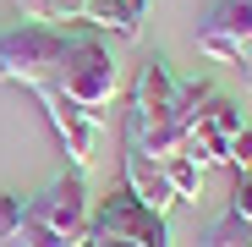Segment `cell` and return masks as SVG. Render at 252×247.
Listing matches in <instances>:
<instances>
[{"mask_svg": "<svg viewBox=\"0 0 252 247\" xmlns=\"http://www.w3.org/2000/svg\"><path fill=\"white\" fill-rule=\"evenodd\" d=\"M94 192H88V176H55L38 198L22 203V220L17 231L6 236L11 247H82L88 242V225H94Z\"/></svg>", "mask_w": 252, "mask_h": 247, "instance_id": "obj_1", "label": "cell"}, {"mask_svg": "<svg viewBox=\"0 0 252 247\" xmlns=\"http://www.w3.org/2000/svg\"><path fill=\"white\" fill-rule=\"evenodd\" d=\"M176 82L170 66L159 55L137 66V82H132V105H126V143L132 154H148V159H170L181 154V121H176Z\"/></svg>", "mask_w": 252, "mask_h": 247, "instance_id": "obj_2", "label": "cell"}, {"mask_svg": "<svg viewBox=\"0 0 252 247\" xmlns=\"http://www.w3.org/2000/svg\"><path fill=\"white\" fill-rule=\"evenodd\" d=\"M55 94H66L71 105L104 115L121 94V61L110 50V33L88 28V22H71L66 28V55H61V77H55Z\"/></svg>", "mask_w": 252, "mask_h": 247, "instance_id": "obj_3", "label": "cell"}, {"mask_svg": "<svg viewBox=\"0 0 252 247\" xmlns=\"http://www.w3.org/2000/svg\"><path fill=\"white\" fill-rule=\"evenodd\" d=\"M61 55H66V28H44V22H22L0 33V82L17 88H55L61 77Z\"/></svg>", "mask_w": 252, "mask_h": 247, "instance_id": "obj_4", "label": "cell"}, {"mask_svg": "<svg viewBox=\"0 0 252 247\" xmlns=\"http://www.w3.org/2000/svg\"><path fill=\"white\" fill-rule=\"evenodd\" d=\"M82 247H176V236H170L164 214H154L126 187H115L110 198L94 203V225H88Z\"/></svg>", "mask_w": 252, "mask_h": 247, "instance_id": "obj_5", "label": "cell"}, {"mask_svg": "<svg viewBox=\"0 0 252 247\" xmlns=\"http://www.w3.org/2000/svg\"><path fill=\"white\" fill-rule=\"evenodd\" d=\"M197 50L208 61H225L252 88V0H214L197 22Z\"/></svg>", "mask_w": 252, "mask_h": 247, "instance_id": "obj_6", "label": "cell"}, {"mask_svg": "<svg viewBox=\"0 0 252 247\" xmlns=\"http://www.w3.org/2000/svg\"><path fill=\"white\" fill-rule=\"evenodd\" d=\"M252 127V121L241 115V105L236 99H225V94H208V105L187 121V127H181V148L203 165V171H208V165H225L230 159V143L241 138Z\"/></svg>", "mask_w": 252, "mask_h": 247, "instance_id": "obj_7", "label": "cell"}, {"mask_svg": "<svg viewBox=\"0 0 252 247\" xmlns=\"http://www.w3.org/2000/svg\"><path fill=\"white\" fill-rule=\"evenodd\" d=\"M38 105H44L50 127H55V138L66 143V159H71V171H77V176H88V171H94V159H99L104 115H94V110L71 105V99H66V94H55V88H38Z\"/></svg>", "mask_w": 252, "mask_h": 247, "instance_id": "obj_8", "label": "cell"}, {"mask_svg": "<svg viewBox=\"0 0 252 247\" xmlns=\"http://www.w3.org/2000/svg\"><path fill=\"white\" fill-rule=\"evenodd\" d=\"M121 171H126V192H132L137 203H148L154 214H170V203H176V192H170V181H164V165L159 159H148V154H132L126 148L121 154Z\"/></svg>", "mask_w": 252, "mask_h": 247, "instance_id": "obj_9", "label": "cell"}, {"mask_svg": "<svg viewBox=\"0 0 252 247\" xmlns=\"http://www.w3.org/2000/svg\"><path fill=\"white\" fill-rule=\"evenodd\" d=\"M143 11L148 6H137V0H88L82 22L99 28V33H115V38H137L143 33Z\"/></svg>", "mask_w": 252, "mask_h": 247, "instance_id": "obj_10", "label": "cell"}, {"mask_svg": "<svg viewBox=\"0 0 252 247\" xmlns=\"http://www.w3.org/2000/svg\"><path fill=\"white\" fill-rule=\"evenodd\" d=\"M22 11V22H44V28H71L82 22V6L88 0H11Z\"/></svg>", "mask_w": 252, "mask_h": 247, "instance_id": "obj_11", "label": "cell"}, {"mask_svg": "<svg viewBox=\"0 0 252 247\" xmlns=\"http://www.w3.org/2000/svg\"><path fill=\"white\" fill-rule=\"evenodd\" d=\"M164 181H170L176 203H181V198L192 203V198H203V165L181 148V154H170V159H164Z\"/></svg>", "mask_w": 252, "mask_h": 247, "instance_id": "obj_12", "label": "cell"}, {"mask_svg": "<svg viewBox=\"0 0 252 247\" xmlns=\"http://www.w3.org/2000/svg\"><path fill=\"white\" fill-rule=\"evenodd\" d=\"M197 247H252V225L247 220H236V214H220L214 225L203 231V242Z\"/></svg>", "mask_w": 252, "mask_h": 247, "instance_id": "obj_13", "label": "cell"}, {"mask_svg": "<svg viewBox=\"0 0 252 247\" xmlns=\"http://www.w3.org/2000/svg\"><path fill=\"white\" fill-rule=\"evenodd\" d=\"M225 214H236V220H247V225H252V171H236V187H230Z\"/></svg>", "mask_w": 252, "mask_h": 247, "instance_id": "obj_14", "label": "cell"}, {"mask_svg": "<svg viewBox=\"0 0 252 247\" xmlns=\"http://www.w3.org/2000/svg\"><path fill=\"white\" fill-rule=\"evenodd\" d=\"M22 203H28V198H17V192H0V236H11V231H17V220H22Z\"/></svg>", "mask_w": 252, "mask_h": 247, "instance_id": "obj_15", "label": "cell"}, {"mask_svg": "<svg viewBox=\"0 0 252 247\" xmlns=\"http://www.w3.org/2000/svg\"><path fill=\"white\" fill-rule=\"evenodd\" d=\"M225 165H236V171H252V127L230 143V159H225Z\"/></svg>", "mask_w": 252, "mask_h": 247, "instance_id": "obj_16", "label": "cell"}]
</instances>
